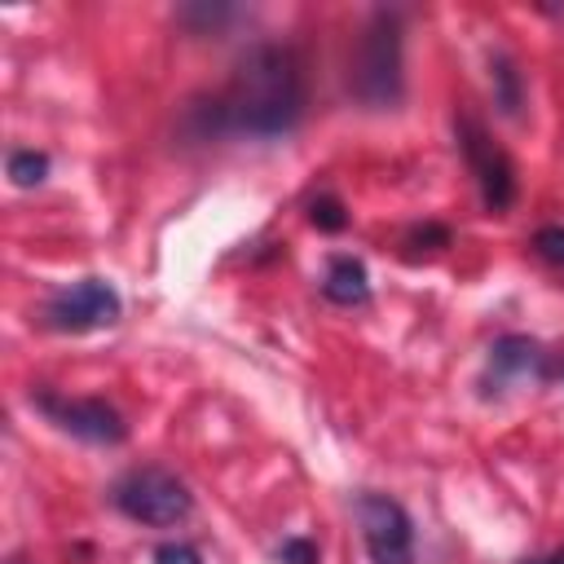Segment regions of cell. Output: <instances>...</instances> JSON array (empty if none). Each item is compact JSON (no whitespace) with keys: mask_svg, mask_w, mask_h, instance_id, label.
Wrapping results in <instances>:
<instances>
[{"mask_svg":"<svg viewBox=\"0 0 564 564\" xmlns=\"http://www.w3.org/2000/svg\"><path fill=\"white\" fill-rule=\"evenodd\" d=\"M529 564H564V546L551 551V555H538V560H529Z\"/></svg>","mask_w":564,"mask_h":564,"instance_id":"cell-16","label":"cell"},{"mask_svg":"<svg viewBox=\"0 0 564 564\" xmlns=\"http://www.w3.org/2000/svg\"><path fill=\"white\" fill-rule=\"evenodd\" d=\"M115 507H119L128 520L167 529V524H181V520L189 516L194 498H189V489L181 485V476H172L167 467H137V471H128V476L115 485Z\"/></svg>","mask_w":564,"mask_h":564,"instance_id":"cell-3","label":"cell"},{"mask_svg":"<svg viewBox=\"0 0 564 564\" xmlns=\"http://www.w3.org/2000/svg\"><path fill=\"white\" fill-rule=\"evenodd\" d=\"M308 220H313L317 229H326V234H339V229L348 225V212H344V203H339L335 194H322V198L308 203Z\"/></svg>","mask_w":564,"mask_h":564,"instance_id":"cell-12","label":"cell"},{"mask_svg":"<svg viewBox=\"0 0 564 564\" xmlns=\"http://www.w3.org/2000/svg\"><path fill=\"white\" fill-rule=\"evenodd\" d=\"M44 176H48V154H40V150H13V154H9V181H13V185L31 189V185H40Z\"/></svg>","mask_w":564,"mask_h":564,"instance_id":"cell-11","label":"cell"},{"mask_svg":"<svg viewBox=\"0 0 564 564\" xmlns=\"http://www.w3.org/2000/svg\"><path fill=\"white\" fill-rule=\"evenodd\" d=\"M278 560H282V564H317V546H313L308 538H286V542L278 546Z\"/></svg>","mask_w":564,"mask_h":564,"instance_id":"cell-14","label":"cell"},{"mask_svg":"<svg viewBox=\"0 0 564 564\" xmlns=\"http://www.w3.org/2000/svg\"><path fill=\"white\" fill-rule=\"evenodd\" d=\"M322 295H326L330 304H344V308L366 304V300H370V278H366V264H361L357 256H335V260L326 264Z\"/></svg>","mask_w":564,"mask_h":564,"instance_id":"cell-9","label":"cell"},{"mask_svg":"<svg viewBox=\"0 0 564 564\" xmlns=\"http://www.w3.org/2000/svg\"><path fill=\"white\" fill-rule=\"evenodd\" d=\"M352 93L370 110H392L405 93V70H401V18L379 9L357 44L352 57Z\"/></svg>","mask_w":564,"mask_h":564,"instance_id":"cell-2","label":"cell"},{"mask_svg":"<svg viewBox=\"0 0 564 564\" xmlns=\"http://www.w3.org/2000/svg\"><path fill=\"white\" fill-rule=\"evenodd\" d=\"M154 564H203V555L194 546H185V542H163L154 551Z\"/></svg>","mask_w":564,"mask_h":564,"instance_id":"cell-15","label":"cell"},{"mask_svg":"<svg viewBox=\"0 0 564 564\" xmlns=\"http://www.w3.org/2000/svg\"><path fill=\"white\" fill-rule=\"evenodd\" d=\"M31 401H35V410H40L48 423H57L62 432H70V436H79V441H88V445H119V441L128 436L123 414H119L115 405L97 401V397L35 392Z\"/></svg>","mask_w":564,"mask_h":564,"instance_id":"cell-6","label":"cell"},{"mask_svg":"<svg viewBox=\"0 0 564 564\" xmlns=\"http://www.w3.org/2000/svg\"><path fill=\"white\" fill-rule=\"evenodd\" d=\"M542 370H546V352L529 335H502L489 348V383L494 388L533 383V379H542Z\"/></svg>","mask_w":564,"mask_h":564,"instance_id":"cell-8","label":"cell"},{"mask_svg":"<svg viewBox=\"0 0 564 564\" xmlns=\"http://www.w3.org/2000/svg\"><path fill=\"white\" fill-rule=\"evenodd\" d=\"M119 313H123V300L106 278H79L44 304V322L62 335H88V330L115 326Z\"/></svg>","mask_w":564,"mask_h":564,"instance_id":"cell-4","label":"cell"},{"mask_svg":"<svg viewBox=\"0 0 564 564\" xmlns=\"http://www.w3.org/2000/svg\"><path fill=\"white\" fill-rule=\"evenodd\" d=\"M533 251L546 260V264H560L564 269V225H542L533 234Z\"/></svg>","mask_w":564,"mask_h":564,"instance_id":"cell-13","label":"cell"},{"mask_svg":"<svg viewBox=\"0 0 564 564\" xmlns=\"http://www.w3.org/2000/svg\"><path fill=\"white\" fill-rule=\"evenodd\" d=\"M489 79H494V101H498V110L516 119L520 106H524V84H520L516 62H511L507 53H494V57H489Z\"/></svg>","mask_w":564,"mask_h":564,"instance_id":"cell-10","label":"cell"},{"mask_svg":"<svg viewBox=\"0 0 564 564\" xmlns=\"http://www.w3.org/2000/svg\"><path fill=\"white\" fill-rule=\"evenodd\" d=\"M458 141H463V154H467V167L480 185V198L489 212H507L516 203V163L511 154L476 123V119H463L458 123Z\"/></svg>","mask_w":564,"mask_h":564,"instance_id":"cell-7","label":"cell"},{"mask_svg":"<svg viewBox=\"0 0 564 564\" xmlns=\"http://www.w3.org/2000/svg\"><path fill=\"white\" fill-rule=\"evenodd\" d=\"M308 101L304 62L291 44H256L234 62L225 93L212 101V123L247 137H282Z\"/></svg>","mask_w":564,"mask_h":564,"instance_id":"cell-1","label":"cell"},{"mask_svg":"<svg viewBox=\"0 0 564 564\" xmlns=\"http://www.w3.org/2000/svg\"><path fill=\"white\" fill-rule=\"evenodd\" d=\"M366 551L375 564H410L414 560V524L405 516V507L388 494H361L352 502Z\"/></svg>","mask_w":564,"mask_h":564,"instance_id":"cell-5","label":"cell"}]
</instances>
